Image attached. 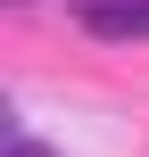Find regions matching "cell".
<instances>
[{
  "instance_id": "1",
  "label": "cell",
  "mask_w": 149,
  "mask_h": 157,
  "mask_svg": "<svg viewBox=\"0 0 149 157\" xmlns=\"http://www.w3.org/2000/svg\"><path fill=\"white\" fill-rule=\"evenodd\" d=\"M75 25L100 41H149V0H83Z\"/></svg>"
},
{
  "instance_id": "2",
  "label": "cell",
  "mask_w": 149,
  "mask_h": 157,
  "mask_svg": "<svg viewBox=\"0 0 149 157\" xmlns=\"http://www.w3.org/2000/svg\"><path fill=\"white\" fill-rule=\"evenodd\" d=\"M8 157H50V149H41V141H8Z\"/></svg>"
}]
</instances>
